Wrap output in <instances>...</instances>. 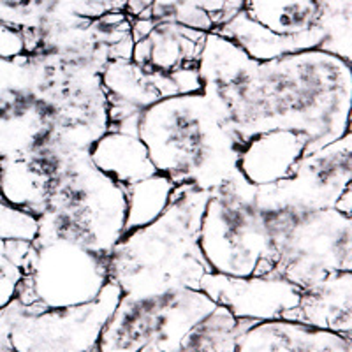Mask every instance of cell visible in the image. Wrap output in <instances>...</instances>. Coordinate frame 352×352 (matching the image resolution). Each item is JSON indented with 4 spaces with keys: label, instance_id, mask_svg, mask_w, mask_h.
<instances>
[{
    "label": "cell",
    "instance_id": "6da1fadb",
    "mask_svg": "<svg viewBox=\"0 0 352 352\" xmlns=\"http://www.w3.org/2000/svg\"><path fill=\"white\" fill-rule=\"evenodd\" d=\"M352 62L303 50L257 62L236 43L206 32L201 48V87L222 96L241 140L275 129L308 138L307 155L351 132Z\"/></svg>",
    "mask_w": 352,
    "mask_h": 352
},
{
    "label": "cell",
    "instance_id": "7a4b0ae2",
    "mask_svg": "<svg viewBox=\"0 0 352 352\" xmlns=\"http://www.w3.org/2000/svg\"><path fill=\"white\" fill-rule=\"evenodd\" d=\"M136 134L157 173L178 185L215 190L240 175L243 140L231 125L226 100L213 87L176 94L140 113Z\"/></svg>",
    "mask_w": 352,
    "mask_h": 352
},
{
    "label": "cell",
    "instance_id": "3957f363",
    "mask_svg": "<svg viewBox=\"0 0 352 352\" xmlns=\"http://www.w3.org/2000/svg\"><path fill=\"white\" fill-rule=\"evenodd\" d=\"M212 192L178 185L155 220L125 232L108 257L109 280L122 294L199 289L210 273L199 248V226Z\"/></svg>",
    "mask_w": 352,
    "mask_h": 352
},
{
    "label": "cell",
    "instance_id": "277c9868",
    "mask_svg": "<svg viewBox=\"0 0 352 352\" xmlns=\"http://www.w3.org/2000/svg\"><path fill=\"white\" fill-rule=\"evenodd\" d=\"M127 222L125 187L96 168L90 153L76 157L55 176L36 236L78 241L109 257Z\"/></svg>",
    "mask_w": 352,
    "mask_h": 352
},
{
    "label": "cell",
    "instance_id": "5b68a950",
    "mask_svg": "<svg viewBox=\"0 0 352 352\" xmlns=\"http://www.w3.org/2000/svg\"><path fill=\"white\" fill-rule=\"evenodd\" d=\"M199 248L215 275L247 278L270 275L275 268L276 252L254 203V185L241 175L210 196L201 217Z\"/></svg>",
    "mask_w": 352,
    "mask_h": 352
},
{
    "label": "cell",
    "instance_id": "8992f818",
    "mask_svg": "<svg viewBox=\"0 0 352 352\" xmlns=\"http://www.w3.org/2000/svg\"><path fill=\"white\" fill-rule=\"evenodd\" d=\"M259 213L276 252L270 275L305 289L331 273L352 272V215L336 208L298 215L278 210Z\"/></svg>",
    "mask_w": 352,
    "mask_h": 352
},
{
    "label": "cell",
    "instance_id": "52a82bcc",
    "mask_svg": "<svg viewBox=\"0 0 352 352\" xmlns=\"http://www.w3.org/2000/svg\"><path fill=\"white\" fill-rule=\"evenodd\" d=\"M217 303L201 289L159 294H122L97 340L99 352H141L153 347L176 352L187 333L210 316Z\"/></svg>",
    "mask_w": 352,
    "mask_h": 352
},
{
    "label": "cell",
    "instance_id": "ba28073f",
    "mask_svg": "<svg viewBox=\"0 0 352 352\" xmlns=\"http://www.w3.org/2000/svg\"><path fill=\"white\" fill-rule=\"evenodd\" d=\"M108 282V256L65 238L36 236L16 301L30 310L76 307L96 300Z\"/></svg>",
    "mask_w": 352,
    "mask_h": 352
},
{
    "label": "cell",
    "instance_id": "9c48e42d",
    "mask_svg": "<svg viewBox=\"0 0 352 352\" xmlns=\"http://www.w3.org/2000/svg\"><path fill=\"white\" fill-rule=\"evenodd\" d=\"M120 296V287L109 280L96 300L76 307L30 310L12 301L0 312V328L14 352H88Z\"/></svg>",
    "mask_w": 352,
    "mask_h": 352
},
{
    "label": "cell",
    "instance_id": "30bf717a",
    "mask_svg": "<svg viewBox=\"0 0 352 352\" xmlns=\"http://www.w3.org/2000/svg\"><path fill=\"white\" fill-rule=\"evenodd\" d=\"M352 184V134L326 144L300 160L280 182L254 185V203L259 210L308 213L335 208Z\"/></svg>",
    "mask_w": 352,
    "mask_h": 352
},
{
    "label": "cell",
    "instance_id": "8fae6325",
    "mask_svg": "<svg viewBox=\"0 0 352 352\" xmlns=\"http://www.w3.org/2000/svg\"><path fill=\"white\" fill-rule=\"evenodd\" d=\"M48 132L28 53L0 58V160L25 159Z\"/></svg>",
    "mask_w": 352,
    "mask_h": 352
},
{
    "label": "cell",
    "instance_id": "7c38bea8",
    "mask_svg": "<svg viewBox=\"0 0 352 352\" xmlns=\"http://www.w3.org/2000/svg\"><path fill=\"white\" fill-rule=\"evenodd\" d=\"M100 80L108 99L109 131L136 132L138 116L153 102L201 90L197 67L176 72L175 76H162L146 72L131 58L109 62Z\"/></svg>",
    "mask_w": 352,
    "mask_h": 352
},
{
    "label": "cell",
    "instance_id": "4fadbf2b",
    "mask_svg": "<svg viewBox=\"0 0 352 352\" xmlns=\"http://www.w3.org/2000/svg\"><path fill=\"white\" fill-rule=\"evenodd\" d=\"M199 289L236 319L289 320L300 303L301 289L280 276L257 275L247 278L208 273Z\"/></svg>",
    "mask_w": 352,
    "mask_h": 352
},
{
    "label": "cell",
    "instance_id": "5bb4252c",
    "mask_svg": "<svg viewBox=\"0 0 352 352\" xmlns=\"http://www.w3.org/2000/svg\"><path fill=\"white\" fill-rule=\"evenodd\" d=\"M206 32L173 21L152 20L148 30L134 37L131 60L162 76L197 67Z\"/></svg>",
    "mask_w": 352,
    "mask_h": 352
},
{
    "label": "cell",
    "instance_id": "9a60e30c",
    "mask_svg": "<svg viewBox=\"0 0 352 352\" xmlns=\"http://www.w3.org/2000/svg\"><path fill=\"white\" fill-rule=\"evenodd\" d=\"M308 138L301 132L275 129L254 134L243 141L238 171L248 184L270 185L287 178L307 155Z\"/></svg>",
    "mask_w": 352,
    "mask_h": 352
},
{
    "label": "cell",
    "instance_id": "2e32d148",
    "mask_svg": "<svg viewBox=\"0 0 352 352\" xmlns=\"http://www.w3.org/2000/svg\"><path fill=\"white\" fill-rule=\"evenodd\" d=\"M352 272H338L301 289L300 303L289 320L351 338Z\"/></svg>",
    "mask_w": 352,
    "mask_h": 352
},
{
    "label": "cell",
    "instance_id": "e0dca14e",
    "mask_svg": "<svg viewBox=\"0 0 352 352\" xmlns=\"http://www.w3.org/2000/svg\"><path fill=\"white\" fill-rule=\"evenodd\" d=\"M213 32L229 37L250 58L257 62L272 60V58H278V56L289 55V53L303 52V50H319L322 41H324V34L319 27L305 34H298V36H278V34L272 32L261 23L254 21L243 9L238 11L232 18H229L226 23L213 28Z\"/></svg>",
    "mask_w": 352,
    "mask_h": 352
},
{
    "label": "cell",
    "instance_id": "ac0fdd59",
    "mask_svg": "<svg viewBox=\"0 0 352 352\" xmlns=\"http://www.w3.org/2000/svg\"><path fill=\"white\" fill-rule=\"evenodd\" d=\"M90 159L96 168L124 187L157 175L146 146L136 132L108 131L92 146Z\"/></svg>",
    "mask_w": 352,
    "mask_h": 352
},
{
    "label": "cell",
    "instance_id": "d6986e66",
    "mask_svg": "<svg viewBox=\"0 0 352 352\" xmlns=\"http://www.w3.org/2000/svg\"><path fill=\"white\" fill-rule=\"evenodd\" d=\"M52 178L27 159L0 160V197L18 210L41 217L46 210Z\"/></svg>",
    "mask_w": 352,
    "mask_h": 352
},
{
    "label": "cell",
    "instance_id": "ffe728a7",
    "mask_svg": "<svg viewBox=\"0 0 352 352\" xmlns=\"http://www.w3.org/2000/svg\"><path fill=\"white\" fill-rule=\"evenodd\" d=\"M243 11L278 36H298L317 27L314 0H245Z\"/></svg>",
    "mask_w": 352,
    "mask_h": 352
},
{
    "label": "cell",
    "instance_id": "44dd1931",
    "mask_svg": "<svg viewBox=\"0 0 352 352\" xmlns=\"http://www.w3.org/2000/svg\"><path fill=\"white\" fill-rule=\"evenodd\" d=\"M252 319H236L228 308L219 307L199 320L180 345L182 352H234L245 329L256 324Z\"/></svg>",
    "mask_w": 352,
    "mask_h": 352
},
{
    "label": "cell",
    "instance_id": "7402d4cb",
    "mask_svg": "<svg viewBox=\"0 0 352 352\" xmlns=\"http://www.w3.org/2000/svg\"><path fill=\"white\" fill-rule=\"evenodd\" d=\"M176 185L166 176L153 175L146 180L125 187L127 192V222L125 232L143 228L155 220L169 204ZM124 232V234H125Z\"/></svg>",
    "mask_w": 352,
    "mask_h": 352
},
{
    "label": "cell",
    "instance_id": "603a6c76",
    "mask_svg": "<svg viewBox=\"0 0 352 352\" xmlns=\"http://www.w3.org/2000/svg\"><path fill=\"white\" fill-rule=\"evenodd\" d=\"M319 11L317 27L324 34L320 44L322 52L352 62L351 0H314Z\"/></svg>",
    "mask_w": 352,
    "mask_h": 352
},
{
    "label": "cell",
    "instance_id": "cb8c5ba5",
    "mask_svg": "<svg viewBox=\"0 0 352 352\" xmlns=\"http://www.w3.org/2000/svg\"><path fill=\"white\" fill-rule=\"evenodd\" d=\"M30 252V241L0 240V312L18 300Z\"/></svg>",
    "mask_w": 352,
    "mask_h": 352
},
{
    "label": "cell",
    "instance_id": "d4e9b609",
    "mask_svg": "<svg viewBox=\"0 0 352 352\" xmlns=\"http://www.w3.org/2000/svg\"><path fill=\"white\" fill-rule=\"evenodd\" d=\"M37 234V217L18 210L0 197V240L32 241Z\"/></svg>",
    "mask_w": 352,
    "mask_h": 352
},
{
    "label": "cell",
    "instance_id": "484cf974",
    "mask_svg": "<svg viewBox=\"0 0 352 352\" xmlns=\"http://www.w3.org/2000/svg\"><path fill=\"white\" fill-rule=\"evenodd\" d=\"M21 53H25L23 34L0 23V58H12Z\"/></svg>",
    "mask_w": 352,
    "mask_h": 352
},
{
    "label": "cell",
    "instance_id": "4316f807",
    "mask_svg": "<svg viewBox=\"0 0 352 352\" xmlns=\"http://www.w3.org/2000/svg\"><path fill=\"white\" fill-rule=\"evenodd\" d=\"M335 208L338 210V212L345 213V215H352V188L351 187L342 194L340 199L336 201Z\"/></svg>",
    "mask_w": 352,
    "mask_h": 352
},
{
    "label": "cell",
    "instance_id": "83f0119b",
    "mask_svg": "<svg viewBox=\"0 0 352 352\" xmlns=\"http://www.w3.org/2000/svg\"><path fill=\"white\" fill-rule=\"evenodd\" d=\"M141 352H159V351H157V349H153V347H146V349H143Z\"/></svg>",
    "mask_w": 352,
    "mask_h": 352
},
{
    "label": "cell",
    "instance_id": "f1b7e54d",
    "mask_svg": "<svg viewBox=\"0 0 352 352\" xmlns=\"http://www.w3.org/2000/svg\"><path fill=\"white\" fill-rule=\"evenodd\" d=\"M176 352H182V351H180V349H178V351H176Z\"/></svg>",
    "mask_w": 352,
    "mask_h": 352
}]
</instances>
